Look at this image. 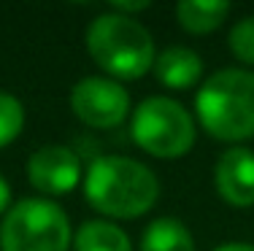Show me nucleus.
I'll list each match as a JSON object with an SVG mask.
<instances>
[{
	"instance_id": "f257e3e1",
	"label": "nucleus",
	"mask_w": 254,
	"mask_h": 251,
	"mask_svg": "<svg viewBox=\"0 0 254 251\" xmlns=\"http://www.w3.org/2000/svg\"><path fill=\"white\" fill-rule=\"evenodd\" d=\"M84 197L103 216L138 219L154 208L160 181L154 170L132 157L106 154L84 173Z\"/></svg>"
},
{
	"instance_id": "f03ea898",
	"label": "nucleus",
	"mask_w": 254,
	"mask_h": 251,
	"mask_svg": "<svg viewBox=\"0 0 254 251\" xmlns=\"http://www.w3.org/2000/svg\"><path fill=\"white\" fill-rule=\"evenodd\" d=\"M195 113L200 127L222 143L254 138V70L225 68L208 76L195 95Z\"/></svg>"
},
{
	"instance_id": "7ed1b4c3",
	"label": "nucleus",
	"mask_w": 254,
	"mask_h": 251,
	"mask_svg": "<svg viewBox=\"0 0 254 251\" xmlns=\"http://www.w3.org/2000/svg\"><path fill=\"white\" fill-rule=\"evenodd\" d=\"M89 57L114 81H135L154 68V38L135 16L106 11L84 33Z\"/></svg>"
},
{
	"instance_id": "20e7f679",
	"label": "nucleus",
	"mask_w": 254,
	"mask_h": 251,
	"mask_svg": "<svg viewBox=\"0 0 254 251\" xmlns=\"http://www.w3.org/2000/svg\"><path fill=\"white\" fill-rule=\"evenodd\" d=\"M70 243L68 213L46 197L14 202L0 222V251H68Z\"/></svg>"
},
{
	"instance_id": "39448f33",
	"label": "nucleus",
	"mask_w": 254,
	"mask_h": 251,
	"mask_svg": "<svg viewBox=\"0 0 254 251\" xmlns=\"http://www.w3.org/2000/svg\"><path fill=\"white\" fill-rule=\"evenodd\" d=\"M130 135L138 149L157 159H179L195 146L192 113L171 98L141 100L130 119Z\"/></svg>"
},
{
	"instance_id": "423d86ee",
	"label": "nucleus",
	"mask_w": 254,
	"mask_h": 251,
	"mask_svg": "<svg viewBox=\"0 0 254 251\" xmlns=\"http://www.w3.org/2000/svg\"><path fill=\"white\" fill-rule=\"evenodd\" d=\"M70 108L87 127L111 130L119 127L130 113V95L108 76H87L70 89Z\"/></svg>"
},
{
	"instance_id": "0eeeda50",
	"label": "nucleus",
	"mask_w": 254,
	"mask_h": 251,
	"mask_svg": "<svg viewBox=\"0 0 254 251\" xmlns=\"http://www.w3.org/2000/svg\"><path fill=\"white\" fill-rule=\"evenodd\" d=\"M27 178L35 192L46 197L68 195L81 181V159L76 157L73 149L60 143L41 146L27 159Z\"/></svg>"
},
{
	"instance_id": "6e6552de",
	"label": "nucleus",
	"mask_w": 254,
	"mask_h": 251,
	"mask_svg": "<svg viewBox=\"0 0 254 251\" xmlns=\"http://www.w3.org/2000/svg\"><path fill=\"white\" fill-rule=\"evenodd\" d=\"M214 187L219 197L233 208L254 205V151L246 146H233L222 151L214 167Z\"/></svg>"
},
{
	"instance_id": "1a4fd4ad",
	"label": "nucleus",
	"mask_w": 254,
	"mask_h": 251,
	"mask_svg": "<svg viewBox=\"0 0 254 251\" xmlns=\"http://www.w3.org/2000/svg\"><path fill=\"white\" fill-rule=\"evenodd\" d=\"M154 76L162 87L184 92L192 89L203 76V59L197 51L187 49V46H168L154 57Z\"/></svg>"
},
{
	"instance_id": "9d476101",
	"label": "nucleus",
	"mask_w": 254,
	"mask_h": 251,
	"mask_svg": "<svg viewBox=\"0 0 254 251\" xmlns=\"http://www.w3.org/2000/svg\"><path fill=\"white\" fill-rule=\"evenodd\" d=\"M230 14V3L225 0H181L176 5V19L181 30L192 35H208L216 27H222V22Z\"/></svg>"
},
{
	"instance_id": "9b49d317",
	"label": "nucleus",
	"mask_w": 254,
	"mask_h": 251,
	"mask_svg": "<svg viewBox=\"0 0 254 251\" xmlns=\"http://www.w3.org/2000/svg\"><path fill=\"white\" fill-rule=\"evenodd\" d=\"M138 251H195V241L187 224L173 216H160L143 230Z\"/></svg>"
},
{
	"instance_id": "f8f14e48",
	"label": "nucleus",
	"mask_w": 254,
	"mask_h": 251,
	"mask_svg": "<svg viewBox=\"0 0 254 251\" xmlns=\"http://www.w3.org/2000/svg\"><path fill=\"white\" fill-rule=\"evenodd\" d=\"M73 251H132L130 238L106 219L84 222L73 235Z\"/></svg>"
},
{
	"instance_id": "ddd939ff",
	"label": "nucleus",
	"mask_w": 254,
	"mask_h": 251,
	"mask_svg": "<svg viewBox=\"0 0 254 251\" xmlns=\"http://www.w3.org/2000/svg\"><path fill=\"white\" fill-rule=\"evenodd\" d=\"M22 127H25V105L14 95L0 92V149L19 138Z\"/></svg>"
},
{
	"instance_id": "4468645a",
	"label": "nucleus",
	"mask_w": 254,
	"mask_h": 251,
	"mask_svg": "<svg viewBox=\"0 0 254 251\" xmlns=\"http://www.w3.org/2000/svg\"><path fill=\"white\" fill-rule=\"evenodd\" d=\"M227 44L238 62L254 65V16H244V19L235 22L233 30H230Z\"/></svg>"
},
{
	"instance_id": "2eb2a0df",
	"label": "nucleus",
	"mask_w": 254,
	"mask_h": 251,
	"mask_svg": "<svg viewBox=\"0 0 254 251\" xmlns=\"http://www.w3.org/2000/svg\"><path fill=\"white\" fill-rule=\"evenodd\" d=\"M149 5H152L149 0H141V3H122V0H119V3L111 5V11H114V14H122V16H132V14H141V11H146Z\"/></svg>"
},
{
	"instance_id": "dca6fc26",
	"label": "nucleus",
	"mask_w": 254,
	"mask_h": 251,
	"mask_svg": "<svg viewBox=\"0 0 254 251\" xmlns=\"http://www.w3.org/2000/svg\"><path fill=\"white\" fill-rule=\"evenodd\" d=\"M11 208V187L3 176H0V216H5Z\"/></svg>"
},
{
	"instance_id": "f3484780",
	"label": "nucleus",
	"mask_w": 254,
	"mask_h": 251,
	"mask_svg": "<svg viewBox=\"0 0 254 251\" xmlns=\"http://www.w3.org/2000/svg\"><path fill=\"white\" fill-rule=\"evenodd\" d=\"M214 251H254V246L252 243H225V246H219Z\"/></svg>"
}]
</instances>
